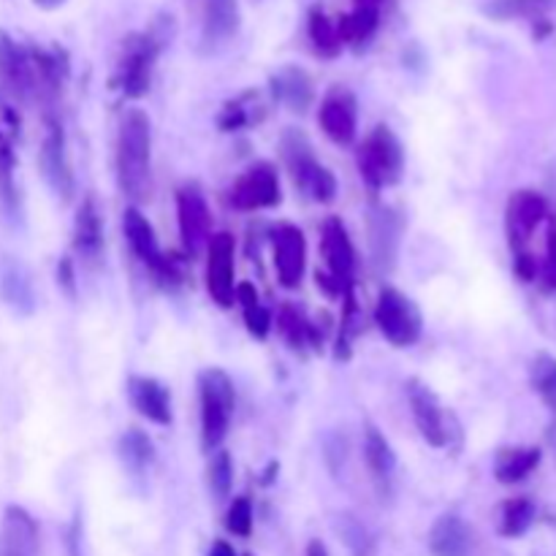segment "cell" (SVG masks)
Here are the masks:
<instances>
[{"instance_id":"cell-8","label":"cell","mask_w":556,"mask_h":556,"mask_svg":"<svg viewBox=\"0 0 556 556\" xmlns=\"http://www.w3.org/2000/svg\"><path fill=\"white\" fill-rule=\"evenodd\" d=\"M206 288L220 307H231L233 299H237L231 233H212L210 244H206Z\"/></svg>"},{"instance_id":"cell-17","label":"cell","mask_w":556,"mask_h":556,"mask_svg":"<svg viewBox=\"0 0 556 556\" xmlns=\"http://www.w3.org/2000/svg\"><path fill=\"white\" fill-rule=\"evenodd\" d=\"M128 396L130 405L144 416L147 421L157 424V427H168L172 424V396H168L166 386L157 383L155 378H144V375H134L128 380Z\"/></svg>"},{"instance_id":"cell-4","label":"cell","mask_w":556,"mask_h":556,"mask_svg":"<svg viewBox=\"0 0 556 556\" xmlns=\"http://www.w3.org/2000/svg\"><path fill=\"white\" fill-rule=\"evenodd\" d=\"M375 324H378L380 334L394 348L416 345L424 329V318L418 313L416 302L407 299L402 291H396V288L380 291L378 307H375Z\"/></svg>"},{"instance_id":"cell-24","label":"cell","mask_w":556,"mask_h":556,"mask_svg":"<svg viewBox=\"0 0 556 556\" xmlns=\"http://www.w3.org/2000/svg\"><path fill=\"white\" fill-rule=\"evenodd\" d=\"M271 90L280 103H286L291 112H307V106L313 103V81L304 74L302 68H280L271 76Z\"/></svg>"},{"instance_id":"cell-47","label":"cell","mask_w":556,"mask_h":556,"mask_svg":"<svg viewBox=\"0 0 556 556\" xmlns=\"http://www.w3.org/2000/svg\"><path fill=\"white\" fill-rule=\"evenodd\" d=\"M248 556H250V554H248Z\"/></svg>"},{"instance_id":"cell-19","label":"cell","mask_w":556,"mask_h":556,"mask_svg":"<svg viewBox=\"0 0 556 556\" xmlns=\"http://www.w3.org/2000/svg\"><path fill=\"white\" fill-rule=\"evenodd\" d=\"M320 244H324V258H326V266H329L331 277H334L340 286L351 280L353 264H356V253H353L351 237H348L340 217H329V220L324 223V237H320Z\"/></svg>"},{"instance_id":"cell-28","label":"cell","mask_w":556,"mask_h":556,"mask_svg":"<svg viewBox=\"0 0 556 556\" xmlns=\"http://www.w3.org/2000/svg\"><path fill=\"white\" fill-rule=\"evenodd\" d=\"M364 459H367V467L375 476V481H391L396 467L394 448L375 427H367V432H364Z\"/></svg>"},{"instance_id":"cell-7","label":"cell","mask_w":556,"mask_h":556,"mask_svg":"<svg viewBox=\"0 0 556 556\" xmlns=\"http://www.w3.org/2000/svg\"><path fill=\"white\" fill-rule=\"evenodd\" d=\"M231 204L237 210L255 212L266 206L280 204V179H277L275 166L269 163H255L231 188Z\"/></svg>"},{"instance_id":"cell-39","label":"cell","mask_w":556,"mask_h":556,"mask_svg":"<svg viewBox=\"0 0 556 556\" xmlns=\"http://www.w3.org/2000/svg\"><path fill=\"white\" fill-rule=\"evenodd\" d=\"M0 199L9 210H16V188H14V155L5 141H0Z\"/></svg>"},{"instance_id":"cell-38","label":"cell","mask_w":556,"mask_h":556,"mask_svg":"<svg viewBox=\"0 0 556 556\" xmlns=\"http://www.w3.org/2000/svg\"><path fill=\"white\" fill-rule=\"evenodd\" d=\"M226 527L231 535L250 538V532H253V505H250L248 497L233 500L226 514Z\"/></svg>"},{"instance_id":"cell-20","label":"cell","mask_w":556,"mask_h":556,"mask_svg":"<svg viewBox=\"0 0 556 556\" xmlns=\"http://www.w3.org/2000/svg\"><path fill=\"white\" fill-rule=\"evenodd\" d=\"M432 556H472V530L456 514H445L434 521L429 532Z\"/></svg>"},{"instance_id":"cell-33","label":"cell","mask_w":556,"mask_h":556,"mask_svg":"<svg viewBox=\"0 0 556 556\" xmlns=\"http://www.w3.org/2000/svg\"><path fill=\"white\" fill-rule=\"evenodd\" d=\"M309 38H313L318 54H326V58H334L342 49L337 25L320 9H313V14H309Z\"/></svg>"},{"instance_id":"cell-18","label":"cell","mask_w":556,"mask_h":556,"mask_svg":"<svg viewBox=\"0 0 556 556\" xmlns=\"http://www.w3.org/2000/svg\"><path fill=\"white\" fill-rule=\"evenodd\" d=\"M123 228H125V239H128L130 250H134V253L139 255L147 266H152V269H155L161 277L172 275V266L163 261L161 250H157V239H155V231H152L150 220H147V217L141 215L136 206L125 210Z\"/></svg>"},{"instance_id":"cell-37","label":"cell","mask_w":556,"mask_h":556,"mask_svg":"<svg viewBox=\"0 0 556 556\" xmlns=\"http://www.w3.org/2000/svg\"><path fill=\"white\" fill-rule=\"evenodd\" d=\"M277 326H280L282 337H286L293 348H302V345H307V340H313V329L307 326L304 315L299 313V309H293L291 304H286V307L280 309Z\"/></svg>"},{"instance_id":"cell-44","label":"cell","mask_w":556,"mask_h":556,"mask_svg":"<svg viewBox=\"0 0 556 556\" xmlns=\"http://www.w3.org/2000/svg\"><path fill=\"white\" fill-rule=\"evenodd\" d=\"M380 3H383V0H356V9H364V11H380Z\"/></svg>"},{"instance_id":"cell-29","label":"cell","mask_w":556,"mask_h":556,"mask_svg":"<svg viewBox=\"0 0 556 556\" xmlns=\"http://www.w3.org/2000/svg\"><path fill=\"white\" fill-rule=\"evenodd\" d=\"M532 521H535V505H532V500H508V503H503V508H500L497 532L503 538H521L530 530Z\"/></svg>"},{"instance_id":"cell-15","label":"cell","mask_w":556,"mask_h":556,"mask_svg":"<svg viewBox=\"0 0 556 556\" xmlns=\"http://www.w3.org/2000/svg\"><path fill=\"white\" fill-rule=\"evenodd\" d=\"M0 556H38V525L20 505H9L3 514Z\"/></svg>"},{"instance_id":"cell-35","label":"cell","mask_w":556,"mask_h":556,"mask_svg":"<svg viewBox=\"0 0 556 556\" xmlns=\"http://www.w3.org/2000/svg\"><path fill=\"white\" fill-rule=\"evenodd\" d=\"M532 386H535L538 394L546 400V405H552L556 413V358L554 356H538L532 364Z\"/></svg>"},{"instance_id":"cell-41","label":"cell","mask_w":556,"mask_h":556,"mask_svg":"<svg viewBox=\"0 0 556 556\" xmlns=\"http://www.w3.org/2000/svg\"><path fill=\"white\" fill-rule=\"evenodd\" d=\"M210 556H237L233 554V548L228 546V543H223V541H217L215 546H212V552H210Z\"/></svg>"},{"instance_id":"cell-25","label":"cell","mask_w":556,"mask_h":556,"mask_svg":"<svg viewBox=\"0 0 556 556\" xmlns=\"http://www.w3.org/2000/svg\"><path fill=\"white\" fill-rule=\"evenodd\" d=\"M74 248L85 255L87 261H96L103 248V231H101V215L92 195L81 201L79 212H76L74 223Z\"/></svg>"},{"instance_id":"cell-42","label":"cell","mask_w":556,"mask_h":556,"mask_svg":"<svg viewBox=\"0 0 556 556\" xmlns=\"http://www.w3.org/2000/svg\"><path fill=\"white\" fill-rule=\"evenodd\" d=\"M548 271H552V277L556 280V233H554L552 244H548Z\"/></svg>"},{"instance_id":"cell-12","label":"cell","mask_w":556,"mask_h":556,"mask_svg":"<svg viewBox=\"0 0 556 556\" xmlns=\"http://www.w3.org/2000/svg\"><path fill=\"white\" fill-rule=\"evenodd\" d=\"M320 128L329 136L334 144H351L356 139L358 128V109L356 96L348 87H334L326 92L324 103H320Z\"/></svg>"},{"instance_id":"cell-23","label":"cell","mask_w":556,"mask_h":556,"mask_svg":"<svg viewBox=\"0 0 556 556\" xmlns=\"http://www.w3.org/2000/svg\"><path fill=\"white\" fill-rule=\"evenodd\" d=\"M0 296L20 315H30L33 307H36V296H33L30 277H27L25 266L11 258H5L3 269H0Z\"/></svg>"},{"instance_id":"cell-10","label":"cell","mask_w":556,"mask_h":556,"mask_svg":"<svg viewBox=\"0 0 556 556\" xmlns=\"http://www.w3.org/2000/svg\"><path fill=\"white\" fill-rule=\"evenodd\" d=\"M407 400H410L413 418H416V427L421 432V438L427 440L432 448H445L448 445V418L445 410L440 407L438 396L421 383V380H407Z\"/></svg>"},{"instance_id":"cell-1","label":"cell","mask_w":556,"mask_h":556,"mask_svg":"<svg viewBox=\"0 0 556 556\" xmlns=\"http://www.w3.org/2000/svg\"><path fill=\"white\" fill-rule=\"evenodd\" d=\"M117 179L123 193L141 204L152 193V125L141 109H128L117 134Z\"/></svg>"},{"instance_id":"cell-11","label":"cell","mask_w":556,"mask_h":556,"mask_svg":"<svg viewBox=\"0 0 556 556\" xmlns=\"http://www.w3.org/2000/svg\"><path fill=\"white\" fill-rule=\"evenodd\" d=\"M0 85L16 98L38 92L30 49L20 47L5 30H0Z\"/></svg>"},{"instance_id":"cell-27","label":"cell","mask_w":556,"mask_h":556,"mask_svg":"<svg viewBox=\"0 0 556 556\" xmlns=\"http://www.w3.org/2000/svg\"><path fill=\"white\" fill-rule=\"evenodd\" d=\"M556 9V0H492L483 5V14L492 20H543Z\"/></svg>"},{"instance_id":"cell-26","label":"cell","mask_w":556,"mask_h":556,"mask_svg":"<svg viewBox=\"0 0 556 556\" xmlns=\"http://www.w3.org/2000/svg\"><path fill=\"white\" fill-rule=\"evenodd\" d=\"M541 465V448H505L494 462V476L500 483H519Z\"/></svg>"},{"instance_id":"cell-21","label":"cell","mask_w":556,"mask_h":556,"mask_svg":"<svg viewBox=\"0 0 556 556\" xmlns=\"http://www.w3.org/2000/svg\"><path fill=\"white\" fill-rule=\"evenodd\" d=\"M282 157H286V166L288 172H291L293 182H296L304 193H309L315 177L324 172V166L315 161L313 147H309L307 136H304L302 130H288V134L282 136Z\"/></svg>"},{"instance_id":"cell-2","label":"cell","mask_w":556,"mask_h":556,"mask_svg":"<svg viewBox=\"0 0 556 556\" xmlns=\"http://www.w3.org/2000/svg\"><path fill=\"white\" fill-rule=\"evenodd\" d=\"M233 407V383L223 369H206L201 372V445L206 454H215L226 440L231 427Z\"/></svg>"},{"instance_id":"cell-14","label":"cell","mask_w":556,"mask_h":556,"mask_svg":"<svg viewBox=\"0 0 556 556\" xmlns=\"http://www.w3.org/2000/svg\"><path fill=\"white\" fill-rule=\"evenodd\" d=\"M546 199L538 195L535 190H519V193H514V199L508 201V237L516 253L535 233V228L546 220Z\"/></svg>"},{"instance_id":"cell-30","label":"cell","mask_w":556,"mask_h":556,"mask_svg":"<svg viewBox=\"0 0 556 556\" xmlns=\"http://www.w3.org/2000/svg\"><path fill=\"white\" fill-rule=\"evenodd\" d=\"M119 459L134 472H144L155 462V445L139 429H130L119 438Z\"/></svg>"},{"instance_id":"cell-36","label":"cell","mask_w":556,"mask_h":556,"mask_svg":"<svg viewBox=\"0 0 556 556\" xmlns=\"http://www.w3.org/2000/svg\"><path fill=\"white\" fill-rule=\"evenodd\" d=\"M206 481H210L212 494H215L217 500L228 497V492H231V481H233V465H231V456H228L226 451H215L210 467H206Z\"/></svg>"},{"instance_id":"cell-5","label":"cell","mask_w":556,"mask_h":556,"mask_svg":"<svg viewBox=\"0 0 556 556\" xmlns=\"http://www.w3.org/2000/svg\"><path fill=\"white\" fill-rule=\"evenodd\" d=\"M157 49H161V43H157L150 33H147V36H130L128 41H125L114 81H117V87L128 98H141L150 90L152 65H155Z\"/></svg>"},{"instance_id":"cell-9","label":"cell","mask_w":556,"mask_h":556,"mask_svg":"<svg viewBox=\"0 0 556 556\" xmlns=\"http://www.w3.org/2000/svg\"><path fill=\"white\" fill-rule=\"evenodd\" d=\"M38 163H41L43 179L49 182V188H52L60 199L68 201L71 195H74V174H71L68 152H65L63 125H60L58 119H47V136H43Z\"/></svg>"},{"instance_id":"cell-40","label":"cell","mask_w":556,"mask_h":556,"mask_svg":"<svg viewBox=\"0 0 556 556\" xmlns=\"http://www.w3.org/2000/svg\"><path fill=\"white\" fill-rule=\"evenodd\" d=\"M58 282L63 286V291L68 293L71 299L76 296V280H74V264H71V258H63L58 266Z\"/></svg>"},{"instance_id":"cell-34","label":"cell","mask_w":556,"mask_h":556,"mask_svg":"<svg viewBox=\"0 0 556 556\" xmlns=\"http://www.w3.org/2000/svg\"><path fill=\"white\" fill-rule=\"evenodd\" d=\"M337 535L345 541V546L351 548L353 556H369L372 554V538L364 530L362 521H356L353 516H337L334 521Z\"/></svg>"},{"instance_id":"cell-13","label":"cell","mask_w":556,"mask_h":556,"mask_svg":"<svg viewBox=\"0 0 556 556\" xmlns=\"http://www.w3.org/2000/svg\"><path fill=\"white\" fill-rule=\"evenodd\" d=\"M271 248H275V266L280 282L286 288H296L304 277V264H307V242H304L302 228L280 223L271 231Z\"/></svg>"},{"instance_id":"cell-31","label":"cell","mask_w":556,"mask_h":556,"mask_svg":"<svg viewBox=\"0 0 556 556\" xmlns=\"http://www.w3.org/2000/svg\"><path fill=\"white\" fill-rule=\"evenodd\" d=\"M380 20V11H364L356 9L353 14L340 16L337 22V33H340V41L342 43H353V47H362L372 38L375 27H378Z\"/></svg>"},{"instance_id":"cell-3","label":"cell","mask_w":556,"mask_h":556,"mask_svg":"<svg viewBox=\"0 0 556 556\" xmlns=\"http://www.w3.org/2000/svg\"><path fill=\"white\" fill-rule=\"evenodd\" d=\"M405 168V152L400 139L386 125H378L358 150V172L372 188H389L396 185Z\"/></svg>"},{"instance_id":"cell-6","label":"cell","mask_w":556,"mask_h":556,"mask_svg":"<svg viewBox=\"0 0 556 556\" xmlns=\"http://www.w3.org/2000/svg\"><path fill=\"white\" fill-rule=\"evenodd\" d=\"M177 220L188 253H201L212 239V215L206 199L195 185H185L177 193Z\"/></svg>"},{"instance_id":"cell-22","label":"cell","mask_w":556,"mask_h":556,"mask_svg":"<svg viewBox=\"0 0 556 556\" xmlns=\"http://www.w3.org/2000/svg\"><path fill=\"white\" fill-rule=\"evenodd\" d=\"M400 217L389 206H375L369 215V233H372V253L380 266H391L400 248Z\"/></svg>"},{"instance_id":"cell-46","label":"cell","mask_w":556,"mask_h":556,"mask_svg":"<svg viewBox=\"0 0 556 556\" xmlns=\"http://www.w3.org/2000/svg\"><path fill=\"white\" fill-rule=\"evenodd\" d=\"M0 141H3V139H0Z\"/></svg>"},{"instance_id":"cell-43","label":"cell","mask_w":556,"mask_h":556,"mask_svg":"<svg viewBox=\"0 0 556 556\" xmlns=\"http://www.w3.org/2000/svg\"><path fill=\"white\" fill-rule=\"evenodd\" d=\"M33 3H36L38 9H43V11H52V9H60L65 0H33Z\"/></svg>"},{"instance_id":"cell-45","label":"cell","mask_w":556,"mask_h":556,"mask_svg":"<svg viewBox=\"0 0 556 556\" xmlns=\"http://www.w3.org/2000/svg\"><path fill=\"white\" fill-rule=\"evenodd\" d=\"M307 556H329V554H326L324 543L313 541V543H309V548H307Z\"/></svg>"},{"instance_id":"cell-32","label":"cell","mask_w":556,"mask_h":556,"mask_svg":"<svg viewBox=\"0 0 556 556\" xmlns=\"http://www.w3.org/2000/svg\"><path fill=\"white\" fill-rule=\"evenodd\" d=\"M237 299L242 302L244 324H248V331L253 337H258V340H264V337L269 334V329H271V315L266 313V307L261 304L258 291H255L250 282H242V286H237Z\"/></svg>"},{"instance_id":"cell-16","label":"cell","mask_w":556,"mask_h":556,"mask_svg":"<svg viewBox=\"0 0 556 556\" xmlns=\"http://www.w3.org/2000/svg\"><path fill=\"white\" fill-rule=\"evenodd\" d=\"M242 25L237 0H206L204 9V33H201V47L204 52H217L226 47Z\"/></svg>"}]
</instances>
